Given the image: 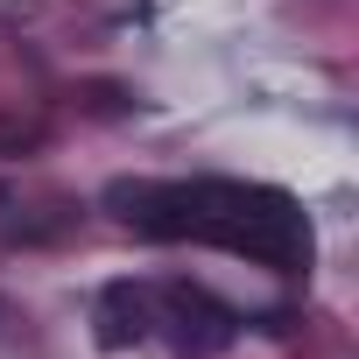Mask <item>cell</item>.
I'll return each instance as SVG.
<instances>
[{"mask_svg": "<svg viewBox=\"0 0 359 359\" xmlns=\"http://www.w3.org/2000/svg\"><path fill=\"white\" fill-rule=\"evenodd\" d=\"M155 303H162V317L176 324V359H219V352L240 338V317H233L212 289H198V282H162Z\"/></svg>", "mask_w": 359, "mask_h": 359, "instance_id": "cell-2", "label": "cell"}, {"mask_svg": "<svg viewBox=\"0 0 359 359\" xmlns=\"http://www.w3.org/2000/svg\"><path fill=\"white\" fill-rule=\"evenodd\" d=\"M106 205L141 240H205L254 268H310V219L275 184H240V176H191V184H113Z\"/></svg>", "mask_w": 359, "mask_h": 359, "instance_id": "cell-1", "label": "cell"}, {"mask_svg": "<svg viewBox=\"0 0 359 359\" xmlns=\"http://www.w3.org/2000/svg\"><path fill=\"white\" fill-rule=\"evenodd\" d=\"M22 148H43V120H15V113H0V155H22Z\"/></svg>", "mask_w": 359, "mask_h": 359, "instance_id": "cell-4", "label": "cell"}, {"mask_svg": "<svg viewBox=\"0 0 359 359\" xmlns=\"http://www.w3.org/2000/svg\"><path fill=\"white\" fill-rule=\"evenodd\" d=\"M92 324H99V345H106V352H127V345H141V338L155 331V289L106 282V289H99V310H92Z\"/></svg>", "mask_w": 359, "mask_h": 359, "instance_id": "cell-3", "label": "cell"}]
</instances>
